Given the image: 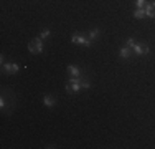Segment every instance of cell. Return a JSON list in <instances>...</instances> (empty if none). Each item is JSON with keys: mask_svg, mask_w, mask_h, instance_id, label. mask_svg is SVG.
Returning <instances> with one entry per match:
<instances>
[{"mask_svg": "<svg viewBox=\"0 0 155 149\" xmlns=\"http://www.w3.org/2000/svg\"><path fill=\"white\" fill-rule=\"evenodd\" d=\"M91 88V83L89 81H86V78L84 76H79V78H73L69 76L68 83H66V91L68 93H79L81 89H89Z\"/></svg>", "mask_w": 155, "mask_h": 149, "instance_id": "1", "label": "cell"}, {"mask_svg": "<svg viewBox=\"0 0 155 149\" xmlns=\"http://www.w3.org/2000/svg\"><path fill=\"white\" fill-rule=\"evenodd\" d=\"M71 42L76 43V45H84V47H91V45H93V40H91L89 36H84V35H81V33H73Z\"/></svg>", "mask_w": 155, "mask_h": 149, "instance_id": "2", "label": "cell"}, {"mask_svg": "<svg viewBox=\"0 0 155 149\" xmlns=\"http://www.w3.org/2000/svg\"><path fill=\"white\" fill-rule=\"evenodd\" d=\"M28 50H30L31 53H35V55L43 53V40H41V38H35V40H31L30 45H28Z\"/></svg>", "mask_w": 155, "mask_h": 149, "instance_id": "3", "label": "cell"}, {"mask_svg": "<svg viewBox=\"0 0 155 149\" xmlns=\"http://www.w3.org/2000/svg\"><path fill=\"white\" fill-rule=\"evenodd\" d=\"M2 71L3 73H8V74H13L17 71H20V65L15 61H10V63H5V65H2Z\"/></svg>", "mask_w": 155, "mask_h": 149, "instance_id": "4", "label": "cell"}, {"mask_svg": "<svg viewBox=\"0 0 155 149\" xmlns=\"http://www.w3.org/2000/svg\"><path fill=\"white\" fill-rule=\"evenodd\" d=\"M132 53L137 55V57H145V55H149V47H147V45L134 43V47H132Z\"/></svg>", "mask_w": 155, "mask_h": 149, "instance_id": "5", "label": "cell"}, {"mask_svg": "<svg viewBox=\"0 0 155 149\" xmlns=\"http://www.w3.org/2000/svg\"><path fill=\"white\" fill-rule=\"evenodd\" d=\"M66 71H68V74H69V76H73V78L84 76L83 71H81V68L78 65H68V66H66Z\"/></svg>", "mask_w": 155, "mask_h": 149, "instance_id": "6", "label": "cell"}, {"mask_svg": "<svg viewBox=\"0 0 155 149\" xmlns=\"http://www.w3.org/2000/svg\"><path fill=\"white\" fill-rule=\"evenodd\" d=\"M143 10H145V17L149 18H155V0L150 3H147L145 7H143Z\"/></svg>", "mask_w": 155, "mask_h": 149, "instance_id": "7", "label": "cell"}, {"mask_svg": "<svg viewBox=\"0 0 155 149\" xmlns=\"http://www.w3.org/2000/svg\"><path fill=\"white\" fill-rule=\"evenodd\" d=\"M130 57H132V48H129V47H122V48H120V51H119V58L120 60H127Z\"/></svg>", "mask_w": 155, "mask_h": 149, "instance_id": "8", "label": "cell"}, {"mask_svg": "<svg viewBox=\"0 0 155 149\" xmlns=\"http://www.w3.org/2000/svg\"><path fill=\"white\" fill-rule=\"evenodd\" d=\"M43 103H45V106L46 108H54V104H56V99L53 98V96H50V95H46L45 98H43Z\"/></svg>", "mask_w": 155, "mask_h": 149, "instance_id": "9", "label": "cell"}, {"mask_svg": "<svg viewBox=\"0 0 155 149\" xmlns=\"http://www.w3.org/2000/svg\"><path fill=\"white\" fill-rule=\"evenodd\" d=\"M134 18H137V20L145 18V10H143V9H137V10L134 12Z\"/></svg>", "mask_w": 155, "mask_h": 149, "instance_id": "10", "label": "cell"}, {"mask_svg": "<svg viewBox=\"0 0 155 149\" xmlns=\"http://www.w3.org/2000/svg\"><path fill=\"white\" fill-rule=\"evenodd\" d=\"M99 35H101V30H99V28H93V30L89 32V38H91V40H96Z\"/></svg>", "mask_w": 155, "mask_h": 149, "instance_id": "11", "label": "cell"}, {"mask_svg": "<svg viewBox=\"0 0 155 149\" xmlns=\"http://www.w3.org/2000/svg\"><path fill=\"white\" fill-rule=\"evenodd\" d=\"M50 35H51V30H50V28H45L41 33H40V38H41V40H45V38H48Z\"/></svg>", "mask_w": 155, "mask_h": 149, "instance_id": "12", "label": "cell"}, {"mask_svg": "<svg viewBox=\"0 0 155 149\" xmlns=\"http://www.w3.org/2000/svg\"><path fill=\"white\" fill-rule=\"evenodd\" d=\"M135 5H137V9H143L147 5V2L145 0H135Z\"/></svg>", "mask_w": 155, "mask_h": 149, "instance_id": "13", "label": "cell"}, {"mask_svg": "<svg viewBox=\"0 0 155 149\" xmlns=\"http://www.w3.org/2000/svg\"><path fill=\"white\" fill-rule=\"evenodd\" d=\"M134 38H127V40H125V47H129V48H132V47H134Z\"/></svg>", "mask_w": 155, "mask_h": 149, "instance_id": "14", "label": "cell"}, {"mask_svg": "<svg viewBox=\"0 0 155 149\" xmlns=\"http://www.w3.org/2000/svg\"><path fill=\"white\" fill-rule=\"evenodd\" d=\"M0 63H2V65H5V57H3V55L0 57Z\"/></svg>", "mask_w": 155, "mask_h": 149, "instance_id": "15", "label": "cell"}]
</instances>
